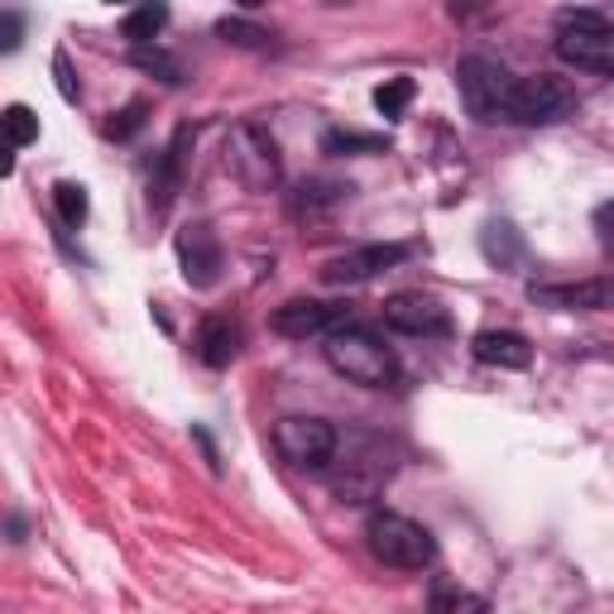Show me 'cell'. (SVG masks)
<instances>
[{
	"instance_id": "cell-1",
	"label": "cell",
	"mask_w": 614,
	"mask_h": 614,
	"mask_svg": "<svg viewBox=\"0 0 614 614\" xmlns=\"http://www.w3.org/2000/svg\"><path fill=\"white\" fill-rule=\"evenodd\" d=\"M321 356H327V365H331L336 375L350 379V384H360V389H389V384L398 379L394 350L384 346L375 331H365V327H336V331H327Z\"/></svg>"
},
{
	"instance_id": "cell-2",
	"label": "cell",
	"mask_w": 614,
	"mask_h": 614,
	"mask_svg": "<svg viewBox=\"0 0 614 614\" xmlns=\"http://www.w3.org/2000/svg\"><path fill=\"white\" fill-rule=\"evenodd\" d=\"M365 547L375 552V562L394 566V572H423V566L437 562L433 533L404 514H389V509H375L365 518Z\"/></svg>"
},
{
	"instance_id": "cell-3",
	"label": "cell",
	"mask_w": 614,
	"mask_h": 614,
	"mask_svg": "<svg viewBox=\"0 0 614 614\" xmlns=\"http://www.w3.org/2000/svg\"><path fill=\"white\" fill-rule=\"evenodd\" d=\"M557 58L576 72L614 77V24L595 10H562L557 20Z\"/></svg>"
},
{
	"instance_id": "cell-4",
	"label": "cell",
	"mask_w": 614,
	"mask_h": 614,
	"mask_svg": "<svg viewBox=\"0 0 614 614\" xmlns=\"http://www.w3.org/2000/svg\"><path fill=\"white\" fill-rule=\"evenodd\" d=\"M226 168H230V178L245 182L250 192H269L274 182H279V145L269 140V130L245 120V126L226 135Z\"/></svg>"
},
{
	"instance_id": "cell-5",
	"label": "cell",
	"mask_w": 614,
	"mask_h": 614,
	"mask_svg": "<svg viewBox=\"0 0 614 614\" xmlns=\"http://www.w3.org/2000/svg\"><path fill=\"white\" fill-rule=\"evenodd\" d=\"M336 447H341V437H336V427L327 418H279L274 423V452H279L294 471H327L336 460Z\"/></svg>"
},
{
	"instance_id": "cell-6",
	"label": "cell",
	"mask_w": 614,
	"mask_h": 614,
	"mask_svg": "<svg viewBox=\"0 0 614 614\" xmlns=\"http://www.w3.org/2000/svg\"><path fill=\"white\" fill-rule=\"evenodd\" d=\"M456 87H460V101H466V111L475 120H485V126H495L504 120V101H509V87H514V72L499 68L495 58H460L456 68Z\"/></svg>"
},
{
	"instance_id": "cell-7",
	"label": "cell",
	"mask_w": 614,
	"mask_h": 614,
	"mask_svg": "<svg viewBox=\"0 0 614 614\" xmlns=\"http://www.w3.org/2000/svg\"><path fill=\"white\" fill-rule=\"evenodd\" d=\"M572 87L557 77H514L509 101H504V120L509 126H552V120L572 116Z\"/></svg>"
},
{
	"instance_id": "cell-8",
	"label": "cell",
	"mask_w": 614,
	"mask_h": 614,
	"mask_svg": "<svg viewBox=\"0 0 614 614\" xmlns=\"http://www.w3.org/2000/svg\"><path fill=\"white\" fill-rule=\"evenodd\" d=\"M528 298L552 313H610L614 279H581V284H528Z\"/></svg>"
},
{
	"instance_id": "cell-9",
	"label": "cell",
	"mask_w": 614,
	"mask_h": 614,
	"mask_svg": "<svg viewBox=\"0 0 614 614\" xmlns=\"http://www.w3.org/2000/svg\"><path fill=\"white\" fill-rule=\"evenodd\" d=\"M384 321L404 336H447L452 331V317L447 307L427 294H394L384 303Z\"/></svg>"
},
{
	"instance_id": "cell-10",
	"label": "cell",
	"mask_w": 614,
	"mask_h": 614,
	"mask_svg": "<svg viewBox=\"0 0 614 614\" xmlns=\"http://www.w3.org/2000/svg\"><path fill=\"white\" fill-rule=\"evenodd\" d=\"M178 259H182V279L192 288H211L221 279V240L211 226H182L178 230Z\"/></svg>"
},
{
	"instance_id": "cell-11",
	"label": "cell",
	"mask_w": 614,
	"mask_h": 614,
	"mask_svg": "<svg viewBox=\"0 0 614 614\" xmlns=\"http://www.w3.org/2000/svg\"><path fill=\"white\" fill-rule=\"evenodd\" d=\"M404 259H408L404 245H360V250H346V255H336L331 265H321V279L327 284H365L384 269L404 265Z\"/></svg>"
},
{
	"instance_id": "cell-12",
	"label": "cell",
	"mask_w": 614,
	"mask_h": 614,
	"mask_svg": "<svg viewBox=\"0 0 614 614\" xmlns=\"http://www.w3.org/2000/svg\"><path fill=\"white\" fill-rule=\"evenodd\" d=\"M331 321H341V307L317 303V298H288L284 307H274L269 331L274 336H288V341H307V336L331 331Z\"/></svg>"
},
{
	"instance_id": "cell-13",
	"label": "cell",
	"mask_w": 614,
	"mask_h": 614,
	"mask_svg": "<svg viewBox=\"0 0 614 614\" xmlns=\"http://www.w3.org/2000/svg\"><path fill=\"white\" fill-rule=\"evenodd\" d=\"M471 350H475V360L495 365V370H528L533 365V346L518 331H481L471 341Z\"/></svg>"
},
{
	"instance_id": "cell-14",
	"label": "cell",
	"mask_w": 614,
	"mask_h": 614,
	"mask_svg": "<svg viewBox=\"0 0 614 614\" xmlns=\"http://www.w3.org/2000/svg\"><path fill=\"white\" fill-rule=\"evenodd\" d=\"M240 356V327L221 313L202 317V327H197V360L211 365V370H226L230 360Z\"/></svg>"
},
{
	"instance_id": "cell-15",
	"label": "cell",
	"mask_w": 614,
	"mask_h": 614,
	"mask_svg": "<svg viewBox=\"0 0 614 614\" xmlns=\"http://www.w3.org/2000/svg\"><path fill=\"white\" fill-rule=\"evenodd\" d=\"M164 24H168V6H164V0H140V6H135V10L126 14L120 34H126L130 43H154Z\"/></svg>"
},
{
	"instance_id": "cell-16",
	"label": "cell",
	"mask_w": 614,
	"mask_h": 614,
	"mask_svg": "<svg viewBox=\"0 0 614 614\" xmlns=\"http://www.w3.org/2000/svg\"><path fill=\"white\" fill-rule=\"evenodd\" d=\"M481 245H485V259H489V265H499V269H509L518 259V250H524V245H518V230L509 221H489Z\"/></svg>"
},
{
	"instance_id": "cell-17",
	"label": "cell",
	"mask_w": 614,
	"mask_h": 614,
	"mask_svg": "<svg viewBox=\"0 0 614 614\" xmlns=\"http://www.w3.org/2000/svg\"><path fill=\"white\" fill-rule=\"evenodd\" d=\"M217 34L230 43V49H250V53H269V49H274V34H269V29H259V24H250V20H221Z\"/></svg>"
},
{
	"instance_id": "cell-18",
	"label": "cell",
	"mask_w": 614,
	"mask_h": 614,
	"mask_svg": "<svg viewBox=\"0 0 614 614\" xmlns=\"http://www.w3.org/2000/svg\"><path fill=\"white\" fill-rule=\"evenodd\" d=\"M0 126H6V145L10 149H24L39 140V116L29 111V106H10L6 116H0Z\"/></svg>"
},
{
	"instance_id": "cell-19",
	"label": "cell",
	"mask_w": 614,
	"mask_h": 614,
	"mask_svg": "<svg viewBox=\"0 0 614 614\" xmlns=\"http://www.w3.org/2000/svg\"><path fill=\"white\" fill-rule=\"evenodd\" d=\"M53 202H58V217H63V226H72V230L82 226L87 211H91L82 182H58V188H53Z\"/></svg>"
},
{
	"instance_id": "cell-20",
	"label": "cell",
	"mask_w": 614,
	"mask_h": 614,
	"mask_svg": "<svg viewBox=\"0 0 614 614\" xmlns=\"http://www.w3.org/2000/svg\"><path fill=\"white\" fill-rule=\"evenodd\" d=\"M408 101H413V77H389V82L375 87V106H379V116H389V120L404 116Z\"/></svg>"
},
{
	"instance_id": "cell-21",
	"label": "cell",
	"mask_w": 614,
	"mask_h": 614,
	"mask_svg": "<svg viewBox=\"0 0 614 614\" xmlns=\"http://www.w3.org/2000/svg\"><path fill=\"white\" fill-rule=\"evenodd\" d=\"M321 149L327 154H379L384 140L379 135H356V130H331L327 140H321Z\"/></svg>"
},
{
	"instance_id": "cell-22",
	"label": "cell",
	"mask_w": 614,
	"mask_h": 614,
	"mask_svg": "<svg viewBox=\"0 0 614 614\" xmlns=\"http://www.w3.org/2000/svg\"><path fill=\"white\" fill-rule=\"evenodd\" d=\"M135 63H140L145 72H154V77H164L168 87H178V82H182V72H178L174 58L159 53V49H149V43H135Z\"/></svg>"
},
{
	"instance_id": "cell-23",
	"label": "cell",
	"mask_w": 614,
	"mask_h": 614,
	"mask_svg": "<svg viewBox=\"0 0 614 614\" xmlns=\"http://www.w3.org/2000/svg\"><path fill=\"white\" fill-rule=\"evenodd\" d=\"M140 126H145V106H140V101H130L126 111H120V116L111 120V126H106V135H111V140H130V135L140 130Z\"/></svg>"
},
{
	"instance_id": "cell-24",
	"label": "cell",
	"mask_w": 614,
	"mask_h": 614,
	"mask_svg": "<svg viewBox=\"0 0 614 614\" xmlns=\"http://www.w3.org/2000/svg\"><path fill=\"white\" fill-rule=\"evenodd\" d=\"M346 188L341 182H303V197H298V207H321V202H336Z\"/></svg>"
},
{
	"instance_id": "cell-25",
	"label": "cell",
	"mask_w": 614,
	"mask_h": 614,
	"mask_svg": "<svg viewBox=\"0 0 614 614\" xmlns=\"http://www.w3.org/2000/svg\"><path fill=\"white\" fill-rule=\"evenodd\" d=\"M433 605H437V610H485V601H481V595H466V591H447V586H442V591L433 595Z\"/></svg>"
},
{
	"instance_id": "cell-26",
	"label": "cell",
	"mask_w": 614,
	"mask_h": 614,
	"mask_svg": "<svg viewBox=\"0 0 614 614\" xmlns=\"http://www.w3.org/2000/svg\"><path fill=\"white\" fill-rule=\"evenodd\" d=\"M595 236H601V250L614 259V202L595 207Z\"/></svg>"
},
{
	"instance_id": "cell-27",
	"label": "cell",
	"mask_w": 614,
	"mask_h": 614,
	"mask_svg": "<svg viewBox=\"0 0 614 614\" xmlns=\"http://www.w3.org/2000/svg\"><path fill=\"white\" fill-rule=\"evenodd\" d=\"M53 72H58V91H63V101H77V87H72V68H68V53H53Z\"/></svg>"
},
{
	"instance_id": "cell-28",
	"label": "cell",
	"mask_w": 614,
	"mask_h": 614,
	"mask_svg": "<svg viewBox=\"0 0 614 614\" xmlns=\"http://www.w3.org/2000/svg\"><path fill=\"white\" fill-rule=\"evenodd\" d=\"M6 49H20V20L6 14Z\"/></svg>"
},
{
	"instance_id": "cell-29",
	"label": "cell",
	"mask_w": 614,
	"mask_h": 614,
	"mask_svg": "<svg viewBox=\"0 0 614 614\" xmlns=\"http://www.w3.org/2000/svg\"><path fill=\"white\" fill-rule=\"evenodd\" d=\"M475 10H485V0H456V6H452L456 20H460V14H475Z\"/></svg>"
},
{
	"instance_id": "cell-30",
	"label": "cell",
	"mask_w": 614,
	"mask_h": 614,
	"mask_svg": "<svg viewBox=\"0 0 614 614\" xmlns=\"http://www.w3.org/2000/svg\"><path fill=\"white\" fill-rule=\"evenodd\" d=\"M236 6H245V10H255V6H265V0H236Z\"/></svg>"
},
{
	"instance_id": "cell-31",
	"label": "cell",
	"mask_w": 614,
	"mask_h": 614,
	"mask_svg": "<svg viewBox=\"0 0 614 614\" xmlns=\"http://www.w3.org/2000/svg\"><path fill=\"white\" fill-rule=\"evenodd\" d=\"M111 6H126V0H111Z\"/></svg>"
}]
</instances>
